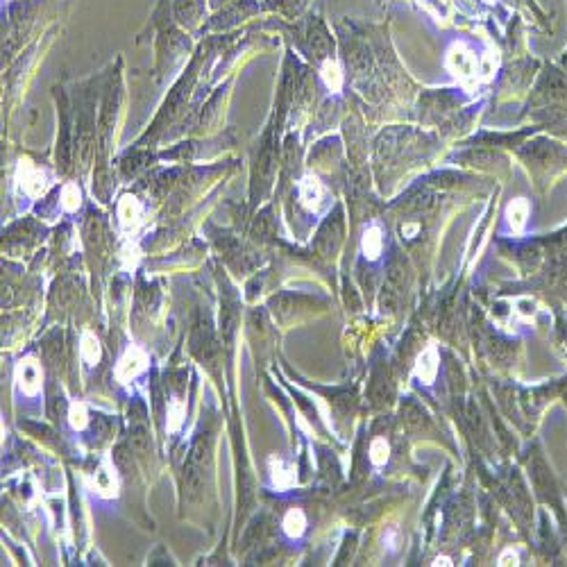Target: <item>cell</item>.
I'll list each match as a JSON object with an SVG mask.
<instances>
[{
    "mask_svg": "<svg viewBox=\"0 0 567 567\" xmlns=\"http://www.w3.org/2000/svg\"><path fill=\"white\" fill-rule=\"evenodd\" d=\"M445 69L454 75L460 84H472L481 75V55H477L472 46L456 41L449 46L445 55Z\"/></svg>",
    "mask_w": 567,
    "mask_h": 567,
    "instance_id": "1",
    "label": "cell"
},
{
    "mask_svg": "<svg viewBox=\"0 0 567 567\" xmlns=\"http://www.w3.org/2000/svg\"><path fill=\"white\" fill-rule=\"evenodd\" d=\"M14 388L27 399H39L43 395V368L34 357H23L14 365Z\"/></svg>",
    "mask_w": 567,
    "mask_h": 567,
    "instance_id": "2",
    "label": "cell"
},
{
    "mask_svg": "<svg viewBox=\"0 0 567 567\" xmlns=\"http://www.w3.org/2000/svg\"><path fill=\"white\" fill-rule=\"evenodd\" d=\"M150 365V357L148 352L139 348V345H128L121 357L116 361V368H114V377H116L118 383H130L134 379H139L143 372L148 370Z\"/></svg>",
    "mask_w": 567,
    "mask_h": 567,
    "instance_id": "3",
    "label": "cell"
},
{
    "mask_svg": "<svg viewBox=\"0 0 567 567\" xmlns=\"http://www.w3.org/2000/svg\"><path fill=\"white\" fill-rule=\"evenodd\" d=\"M89 490L98 499H116L121 495V479L111 458L104 456L89 477Z\"/></svg>",
    "mask_w": 567,
    "mask_h": 567,
    "instance_id": "4",
    "label": "cell"
},
{
    "mask_svg": "<svg viewBox=\"0 0 567 567\" xmlns=\"http://www.w3.org/2000/svg\"><path fill=\"white\" fill-rule=\"evenodd\" d=\"M16 184L23 191V196L36 200L50 186V177H48V172L43 168L34 166L30 159H21L16 166Z\"/></svg>",
    "mask_w": 567,
    "mask_h": 567,
    "instance_id": "5",
    "label": "cell"
},
{
    "mask_svg": "<svg viewBox=\"0 0 567 567\" xmlns=\"http://www.w3.org/2000/svg\"><path fill=\"white\" fill-rule=\"evenodd\" d=\"M143 205L139 203L137 196H130L125 193L121 200H118V227L121 232L132 238L139 234V229L143 227Z\"/></svg>",
    "mask_w": 567,
    "mask_h": 567,
    "instance_id": "6",
    "label": "cell"
},
{
    "mask_svg": "<svg viewBox=\"0 0 567 567\" xmlns=\"http://www.w3.org/2000/svg\"><path fill=\"white\" fill-rule=\"evenodd\" d=\"M297 193H300V203L311 214H320L327 205V189L315 175H304L297 184Z\"/></svg>",
    "mask_w": 567,
    "mask_h": 567,
    "instance_id": "7",
    "label": "cell"
},
{
    "mask_svg": "<svg viewBox=\"0 0 567 567\" xmlns=\"http://www.w3.org/2000/svg\"><path fill=\"white\" fill-rule=\"evenodd\" d=\"M438 370H440V354H438V348L436 345H429L427 350L420 352V357L416 361V377L420 379V383H425V386H431V383L436 381L438 377Z\"/></svg>",
    "mask_w": 567,
    "mask_h": 567,
    "instance_id": "8",
    "label": "cell"
},
{
    "mask_svg": "<svg viewBox=\"0 0 567 567\" xmlns=\"http://www.w3.org/2000/svg\"><path fill=\"white\" fill-rule=\"evenodd\" d=\"M268 474H271V484L277 490H291L295 486V467L282 456H271L268 460Z\"/></svg>",
    "mask_w": 567,
    "mask_h": 567,
    "instance_id": "9",
    "label": "cell"
},
{
    "mask_svg": "<svg viewBox=\"0 0 567 567\" xmlns=\"http://www.w3.org/2000/svg\"><path fill=\"white\" fill-rule=\"evenodd\" d=\"M528 214H531V205H528L526 198H515L511 205L506 207V225L513 234H522L524 227L528 223Z\"/></svg>",
    "mask_w": 567,
    "mask_h": 567,
    "instance_id": "10",
    "label": "cell"
},
{
    "mask_svg": "<svg viewBox=\"0 0 567 567\" xmlns=\"http://www.w3.org/2000/svg\"><path fill=\"white\" fill-rule=\"evenodd\" d=\"M361 252L368 261H377L383 252V232L377 223H372L363 229L361 234Z\"/></svg>",
    "mask_w": 567,
    "mask_h": 567,
    "instance_id": "11",
    "label": "cell"
},
{
    "mask_svg": "<svg viewBox=\"0 0 567 567\" xmlns=\"http://www.w3.org/2000/svg\"><path fill=\"white\" fill-rule=\"evenodd\" d=\"M80 359L84 361L86 368H95L102 359V345L98 341V336L89 329H84L80 336Z\"/></svg>",
    "mask_w": 567,
    "mask_h": 567,
    "instance_id": "12",
    "label": "cell"
},
{
    "mask_svg": "<svg viewBox=\"0 0 567 567\" xmlns=\"http://www.w3.org/2000/svg\"><path fill=\"white\" fill-rule=\"evenodd\" d=\"M282 531L288 540H300L306 531V513L302 511L300 506L288 508L284 520H282Z\"/></svg>",
    "mask_w": 567,
    "mask_h": 567,
    "instance_id": "13",
    "label": "cell"
},
{
    "mask_svg": "<svg viewBox=\"0 0 567 567\" xmlns=\"http://www.w3.org/2000/svg\"><path fill=\"white\" fill-rule=\"evenodd\" d=\"M320 80H322V84L329 91L339 93L343 89V82H345V75H343L341 64L336 62V60H325L322 66H320Z\"/></svg>",
    "mask_w": 567,
    "mask_h": 567,
    "instance_id": "14",
    "label": "cell"
},
{
    "mask_svg": "<svg viewBox=\"0 0 567 567\" xmlns=\"http://www.w3.org/2000/svg\"><path fill=\"white\" fill-rule=\"evenodd\" d=\"M60 207L66 214H75L82 207V189L75 182H66L60 191Z\"/></svg>",
    "mask_w": 567,
    "mask_h": 567,
    "instance_id": "15",
    "label": "cell"
},
{
    "mask_svg": "<svg viewBox=\"0 0 567 567\" xmlns=\"http://www.w3.org/2000/svg\"><path fill=\"white\" fill-rule=\"evenodd\" d=\"M184 418H186V404L184 399L179 397H170L168 399V420H166V429L168 434H177L184 425Z\"/></svg>",
    "mask_w": 567,
    "mask_h": 567,
    "instance_id": "16",
    "label": "cell"
},
{
    "mask_svg": "<svg viewBox=\"0 0 567 567\" xmlns=\"http://www.w3.org/2000/svg\"><path fill=\"white\" fill-rule=\"evenodd\" d=\"M66 418H69V427L73 431H84L86 425H89V409H86L84 402H71L69 404V413H66Z\"/></svg>",
    "mask_w": 567,
    "mask_h": 567,
    "instance_id": "17",
    "label": "cell"
},
{
    "mask_svg": "<svg viewBox=\"0 0 567 567\" xmlns=\"http://www.w3.org/2000/svg\"><path fill=\"white\" fill-rule=\"evenodd\" d=\"M388 458H390V443L386 438H374L372 443H370V460H372V465H386L388 463Z\"/></svg>",
    "mask_w": 567,
    "mask_h": 567,
    "instance_id": "18",
    "label": "cell"
},
{
    "mask_svg": "<svg viewBox=\"0 0 567 567\" xmlns=\"http://www.w3.org/2000/svg\"><path fill=\"white\" fill-rule=\"evenodd\" d=\"M497 565H520V554H517L513 547H508V549H504L502 554H499V559H497Z\"/></svg>",
    "mask_w": 567,
    "mask_h": 567,
    "instance_id": "19",
    "label": "cell"
},
{
    "mask_svg": "<svg viewBox=\"0 0 567 567\" xmlns=\"http://www.w3.org/2000/svg\"><path fill=\"white\" fill-rule=\"evenodd\" d=\"M431 565H434V567H440V565L449 567V565H454V563H451L449 556H438V559H434V563H431Z\"/></svg>",
    "mask_w": 567,
    "mask_h": 567,
    "instance_id": "20",
    "label": "cell"
},
{
    "mask_svg": "<svg viewBox=\"0 0 567 567\" xmlns=\"http://www.w3.org/2000/svg\"><path fill=\"white\" fill-rule=\"evenodd\" d=\"M404 232H407V234H416V232H418V225H407V227H404Z\"/></svg>",
    "mask_w": 567,
    "mask_h": 567,
    "instance_id": "21",
    "label": "cell"
},
{
    "mask_svg": "<svg viewBox=\"0 0 567 567\" xmlns=\"http://www.w3.org/2000/svg\"><path fill=\"white\" fill-rule=\"evenodd\" d=\"M484 3H488V5H493V3H495V0H484Z\"/></svg>",
    "mask_w": 567,
    "mask_h": 567,
    "instance_id": "22",
    "label": "cell"
}]
</instances>
